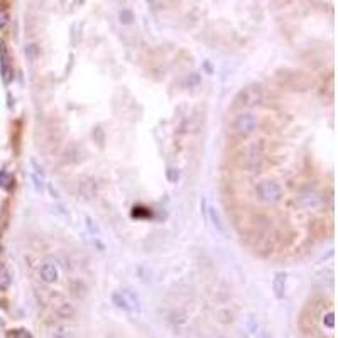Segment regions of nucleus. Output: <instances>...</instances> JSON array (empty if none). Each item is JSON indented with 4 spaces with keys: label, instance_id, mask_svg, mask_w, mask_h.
<instances>
[{
    "label": "nucleus",
    "instance_id": "1",
    "mask_svg": "<svg viewBox=\"0 0 338 338\" xmlns=\"http://www.w3.org/2000/svg\"><path fill=\"white\" fill-rule=\"evenodd\" d=\"M264 98V92L261 88V85H247L245 88H242L240 92L237 93L235 97V103L238 107H244V108H252L257 107L259 103L262 102Z\"/></svg>",
    "mask_w": 338,
    "mask_h": 338
},
{
    "label": "nucleus",
    "instance_id": "2",
    "mask_svg": "<svg viewBox=\"0 0 338 338\" xmlns=\"http://www.w3.org/2000/svg\"><path fill=\"white\" fill-rule=\"evenodd\" d=\"M112 301L117 308L124 311H129V313H139L141 311V301L139 298L134 294L132 291H115L112 294Z\"/></svg>",
    "mask_w": 338,
    "mask_h": 338
},
{
    "label": "nucleus",
    "instance_id": "3",
    "mask_svg": "<svg viewBox=\"0 0 338 338\" xmlns=\"http://www.w3.org/2000/svg\"><path fill=\"white\" fill-rule=\"evenodd\" d=\"M259 200L264 203H277L283 198V188L276 181H261L255 188Z\"/></svg>",
    "mask_w": 338,
    "mask_h": 338
},
{
    "label": "nucleus",
    "instance_id": "4",
    "mask_svg": "<svg viewBox=\"0 0 338 338\" xmlns=\"http://www.w3.org/2000/svg\"><path fill=\"white\" fill-rule=\"evenodd\" d=\"M257 129V119L252 114H240L233 122V131L240 137H249L252 136Z\"/></svg>",
    "mask_w": 338,
    "mask_h": 338
},
{
    "label": "nucleus",
    "instance_id": "5",
    "mask_svg": "<svg viewBox=\"0 0 338 338\" xmlns=\"http://www.w3.org/2000/svg\"><path fill=\"white\" fill-rule=\"evenodd\" d=\"M240 166L249 169V171H257L262 166V153L257 146H252L249 149H245V153L242 154Z\"/></svg>",
    "mask_w": 338,
    "mask_h": 338
},
{
    "label": "nucleus",
    "instance_id": "6",
    "mask_svg": "<svg viewBox=\"0 0 338 338\" xmlns=\"http://www.w3.org/2000/svg\"><path fill=\"white\" fill-rule=\"evenodd\" d=\"M0 75H2L3 83L8 85L12 81V66L10 56H8L5 42H0Z\"/></svg>",
    "mask_w": 338,
    "mask_h": 338
},
{
    "label": "nucleus",
    "instance_id": "7",
    "mask_svg": "<svg viewBox=\"0 0 338 338\" xmlns=\"http://www.w3.org/2000/svg\"><path fill=\"white\" fill-rule=\"evenodd\" d=\"M39 276H41V279L44 281V283L54 284L56 281H58V277H59V271H58L56 262L46 259V261L41 264V267H39Z\"/></svg>",
    "mask_w": 338,
    "mask_h": 338
},
{
    "label": "nucleus",
    "instance_id": "8",
    "mask_svg": "<svg viewBox=\"0 0 338 338\" xmlns=\"http://www.w3.org/2000/svg\"><path fill=\"white\" fill-rule=\"evenodd\" d=\"M322 196H320L316 191H311V189H306V191H303L300 194V198H298V203L305 208V210H315V208H318L322 205Z\"/></svg>",
    "mask_w": 338,
    "mask_h": 338
},
{
    "label": "nucleus",
    "instance_id": "9",
    "mask_svg": "<svg viewBox=\"0 0 338 338\" xmlns=\"http://www.w3.org/2000/svg\"><path fill=\"white\" fill-rule=\"evenodd\" d=\"M272 288H274L276 298H283L286 291V274L284 272H277L274 281H272Z\"/></svg>",
    "mask_w": 338,
    "mask_h": 338
},
{
    "label": "nucleus",
    "instance_id": "10",
    "mask_svg": "<svg viewBox=\"0 0 338 338\" xmlns=\"http://www.w3.org/2000/svg\"><path fill=\"white\" fill-rule=\"evenodd\" d=\"M8 286H10V276L3 267H0V291H5Z\"/></svg>",
    "mask_w": 338,
    "mask_h": 338
},
{
    "label": "nucleus",
    "instance_id": "11",
    "mask_svg": "<svg viewBox=\"0 0 338 338\" xmlns=\"http://www.w3.org/2000/svg\"><path fill=\"white\" fill-rule=\"evenodd\" d=\"M134 20V14L131 10H122L120 12V22L122 24H131Z\"/></svg>",
    "mask_w": 338,
    "mask_h": 338
},
{
    "label": "nucleus",
    "instance_id": "12",
    "mask_svg": "<svg viewBox=\"0 0 338 338\" xmlns=\"http://www.w3.org/2000/svg\"><path fill=\"white\" fill-rule=\"evenodd\" d=\"M335 315H333V311H328L327 315H323V323L327 325L328 328H330V330H333V325H335Z\"/></svg>",
    "mask_w": 338,
    "mask_h": 338
},
{
    "label": "nucleus",
    "instance_id": "13",
    "mask_svg": "<svg viewBox=\"0 0 338 338\" xmlns=\"http://www.w3.org/2000/svg\"><path fill=\"white\" fill-rule=\"evenodd\" d=\"M12 338H32V335L27 330H14L10 333Z\"/></svg>",
    "mask_w": 338,
    "mask_h": 338
},
{
    "label": "nucleus",
    "instance_id": "14",
    "mask_svg": "<svg viewBox=\"0 0 338 338\" xmlns=\"http://www.w3.org/2000/svg\"><path fill=\"white\" fill-rule=\"evenodd\" d=\"M25 54L29 56V59H36V56H37V47L34 46V44H29V46H25Z\"/></svg>",
    "mask_w": 338,
    "mask_h": 338
},
{
    "label": "nucleus",
    "instance_id": "15",
    "mask_svg": "<svg viewBox=\"0 0 338 338\" xmlns=\"http://www.w3.org/2000/svg\"><path fill=\"white\" fill-rule=\"evenodd\" d=\"M8 22V15L3 10H0V29L5 27V24Z\"/></svg>",
    "mask_w": 338,
    "mask_h": 338
},
{
    "label": "nucleus",
    "instance_id": "16",
    "mask_svg": "<svg viewBox=\"0 0 338 338\" xmlns=\"http://www.w3.org/2000/svg\"><path fill=\"white\" fill-rule=\"evenodd\" d=\"M210 215H211V220H213V225H215V227H216V228H222V225H220V220H218V216L215 215V210H213V208L210 210Z\"/></svg>",
    "mask_w": 338,
    "mask_h": 338
},
{
    "label": "nucleus",
    "instance_id": "17",
    "mask_svg": "<svg viewBox=\"0 0 338 338\" xmlns=\"http://www.w3.org/2000/svg\"><path fill=\"white\" fill-rule=\"evenodd\" d=\"M53 338H64V337L61 335V333H56V335H54Z\"/></svg>",
    "mask_w": 338,
    "mask_h": 338
}]
</instances>
